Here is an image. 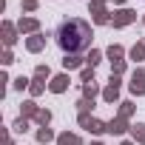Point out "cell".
Masks as SVG:
<instances>
[{"instance_id":"obj_27","label":"cell","mask_w":145,"mask_h":145,"mask_svg":"<svg viewBox=\"0 0 145 145\" xmlns=\"http://www.w3.org/2000/svg\"><path fill=\"white\" fill-rule=\"evenodd\" d=\"M111 74H114V77H122V74H125V60L111 63Z\"/></svg>"},{"instance_id":"obj_35","label":"cell","mask_w":145,"mask_h":145,"mask_svg":"<svg viewBox=\"0 0 145 145\" xmlns=\"http://www.w3.org/2000/svg\"><path fill=\"white\" fill-rule=\"evenodd\" d=\"M91 145H103V142H91Z\"/></svg>"},{"instance_id":"obj_37","label":"cell","mask_w":145,"mask_h":145,"mask_svg":"<svg viewBox=\"0 0 145 145\" xmlns=\"http://www.w3.org/2000/svg\"><path fill=\"white\" fill-rule=\"evenodd\" d=\"M103 3H105V0H103Z\"/></svg>"},{"instance_id":"obj_29","label":"cell","mask_w":145,"mask_h":145,"mask_svg":"<svg viewBox=\"0 0 145 145\" xmlns=\"http://www.w3.org/2000/svg\"><path fill=\"white\" fill-rule=\"evenodd\" d=\"M37 6H40V0H23V3H20L23 12H37Z\"/></svg>"},{"instance_id":"obj_22","label":"cell","mask_w":145,"mask_h":145,"mask_svg":"<svg viewBox=\"0 0 145 145\" xmlns=\"http://www.w3.org/2000/svg\"><path fill=\"white\" fill-rule=\"evenodd\" d=\"M91 108H94V100H88V97H80V100H77V111H80V114H88Z\"/></svg>"},{"instance_id":"obj_28","label":"cell","mask_w":145,"mask_h":145,"mask_svg":"<svg viewBox=\"0 0 145 145\" xmlns=\"http://www.w3.org/2000/svg\"><path fill=\"white\" fill-rule=\"evenodd\" d=\"M91 80H94V68H91V65H86V68L80 71V83H91Z\"/></svg>"},{"instance_id":"obj_3","label":"cell","mask_w":145,"mask_h":145,"mask_svg":"<svg viewBox=\"0 0 145 145\" xmlns=\"http://www.w3.org/2000/svg\"><path fill=\"white\" fill-rule=\"evenodd\" d=\"M88 12H91V20H94L97 26H108V23H111V12L105 9L103 0H91V3H88Z\"/></svg>"},{"instance_id":"obj_26","label":"cell","mask_w":145,"mask_h":145,"mask_svg":"<svg viewBox=\"0 0 145 145\" xmlns=\"http://www.w3.org/2000/svg\"><path fill=\"white\" fill-rule=\"evenodd\" d=\"M12 128H14V134H26V131H29V120H26V117H20V120H14V125H12Z\"/></svg>"},{"instance_id":"obj_32","label":"cell","mask_w":145,"mask_h":145,"mask_svg":"<svg viewBox=\"0 0 145 145\" xmlns=\"http://www.w3.org/2000/svg\"><path fill=\"white\" fill-rule=\"evenodd\" d=\"M3 145H14V139H12V137L6 134V137H3Z\"/></svg>"},{"instance_id":"obj_18","label":"cell","mask_w":145,"mask_h":145,"mask_svg":"<svg viewBox=\"0 0 145 145\" xmlns=\"http://www.w3.org/2000/svg\"><path fill=\"white\" fill-rule=\"evenodd\" d=\"M46 91V80H37V77H31V86H29V94L31 97H40Z\"/></svg>"},{"instance_id":"obj_25","label":"cell","mask_w":145,"mask_h":145,"mask_svg":"<svg viewBox=\"0 0 145 145\" xmlns=\"http://www.w3.org/2000/svg\"><path fill=\"white\" fill-rule=\"evenodd\" d=\"M34 77H37V80H48V77H51V68H48V65H43V63H40V65H37V68H34Z\"/></svg>"},{"instance_id":"obj_10","label":"cell","mask_w":145,"mask_h":145,"mask_svg":"<svg viewBox=\"0 0 145 145\" xmlns=\"http://www.w3.org/2000/svg\"><path fill=\"white\" fill-rule=\"evenodd\" d=\"M68 74H57V77H51V83H48V91L51 94H63L65 88H68Z\"/></svg>"},{"instance_id":"obj_21","label":"cell","mask_w":145,"mask_h":145,"mask_svg":"<svg viewBox=\"0 0 145 145\" xmlns=\"http://www.w3.org/2000/svg\"><path fill=\"white\" fill-rule=\"evenodd\" d=\"M100 60H103V51H97V48H91V51H88V57H86V65H91V68H97V65H100Z\"/></svg>"},{"instance_id":"obj_11","label":"cell","mask_w":145,"mask_h":145,"mask_svg":"<svg viewBox=\"0 0 145 145\" xmlns=\"http://www.w3.org/2000/svg\"><path fill=\"white\" fill-rule=\"evenodd\" d=\"M125 128H131V125H128V120H125V117H120V114L108 122V134H122Z\"/></svg>"},{"instance_id":"obj_34","label":"cell","mask_w":145,"mask_h":145,"mask_svg":"<svg viewBox=\"0 0 145 145\" xmlns=\"http://www.w3.org/2000/svg\"><path fill=\"white\" fill-rule=\"evenodd\" d=\"M122 145H134V142H131V139H125V142H122Z\"/></svg>"},{"instance_id":"obj_1","label":"cell","mask_w":145,"mask_h":145,"mask_svg":"<svg viewBox=\"0 0 145 145\" xmlns=\"http://www.w3.org/2000/svg\"><path fill=\"white\" fill-rule=\"evenodd\" d=\"M54 37H57V46L65 54H80V51L91 48V26L86 20H80V17L63 20Z\"/></svg>"},{"instance_id":"obj_13","label":"cell","mask_w":145,"mask_h":145,"mask_svg":"<svg viewBox=\"0 0 145 145\" xmlns=\"http://www.w3.org/2000/svg\"><path fill=\"white\" fill-rule=\"evenodd\" d=\"M40 108H37V103L34 100H26L23 105H20V117H26V120H34V114H37Z\"/></svg>"},{"instance_id":"obj_30","label":"cell","mask_w":145,"mask_h":145,"mask_svg":"<svg viewBox=\"0 0 145 145\" xmlns=\"http://www.w3.org/2000/svg\"><path fill=\"white\" fill-rule=\"evenodd\" d=\"M12 86H14L17 91H23V88H29V86H31V80H29V77H17V80H14Z\"/></svg>"},{"instance_id":"obj_24","label":"cell","mask_w":145,"mask_h":145,"mask_svg":"<svg viewBox=\"0 0 145 145\" xmlns=\"http://www.w3.org/2000/svg\"><path fill=\"white\" fill-rule=\"evenodd\" d=\"M51 139H57V137H54V131H51V128H48V125H46V128H40V131H37V142H51Z\"/></svg>"},{"instance_id":"obj_33","label":"cell","mask_w":145,"mask_h":145,"mask_svg":"<svg viewBox=\"0 0 145 145\" xmlns=\"http://www.w3.org/2000/svg\"><path fill=\"white\" fill-rule=\"evenodd\" d=\"M114 3H117V6H122V9H125V0H114Z\"/></svg>"},{"instance_id":"obj_5","label":"cell","mask_w":145,"mask_h":145,"mask_svg":"<svg viewBox=\"0 0 145 145\" xmlns=\"http://www.w3.org/2000/svg\"><path fill=\"white\" fill-rule=\"evenodd\" d=\"M134 20H137V12H131V9H120V12L111 14V26H114V29H125V26H131Z\"/></svg>"},{"instance_id":"obj_19","label":"cell","mask_w":145,"mask_h":145,"mask_svg":"<svg viewBox=\"0 0 145 145\" xmlns=\"http://www.w3.org/2000/svg\"><path fill=\"white\" fill-rule=\"evenodd\" d=\"M34 122H37L40 128H46V125L51 122V111H48V108H40V111L34 114Z\"/></svg>"},{"instance_id":"obj_15","label":"cell","mask_w":145,"mask_h":145,"mask_svg":"<svg viewBox=\"0 0 145 145\" xmlns=\"http://www.w3.org/2000/svg\"><path fill=\"white\" fill-rule=\"evenodd\" d=\"M57 145H83V139H80L77 134H68V131H63V134L57 137Z\"/></svg>"},{"instance_id":"obj_16","label":"cell","mask_w":145,"mask_h":145,"mask_svg":"<svg viewBox=\"0 0 145 145\" xmlns=\"http://www.w3.org/2000/svg\"><path fill=\"white\" fill-rule=\"evenodd\" d=\"M105 54H108V60H111V63H117V60H122V57H125V48H122L120 43H111Z\"/></svg>"},{"instance_id":"obj_4","label":"cell","mask_w":145,"mask_h":145,"mask_svg":"<svg viewBox=\"0 0 145 145\" xmlns=\"http://www.w3.org/2000/svg\"><path fill=\"white\" fill-rule=\"evenodd\" d=\"M128 91L134 94V97H142L145 94V68L139 65L134 74H131V83H128Z\"/></svg>"},{"instance_id":"obj_31","label":"cell","mask_w":145,"mask_h":145,"mask_svg":"<svg viewBox=\"0 0 145 145\" xmlns=\"http://www.w3.org/2000/svg\"><path fill=\"white\" fill-rule=\"evenodd\" d=\"M14 63V54H12V48H6L3 51V65H12Z\"/></svg>"},{"instance_id":"obj_20","label":"cell","mask_w":145,"mask_h":145,"mask_svg":"<svg viewBox=\"0 0 145 145\" xmlns=\"http://www.w3.org/2000/svg\"><path fill=\"white\" fill-rule=\"evenodd\" d=\"M131 137L139 142V145H145V125L142 122H137V125H131Z\"/></svg>"},{"instance_id":"obj_2","label":"cell","mask_w":145,"mask_h":145,"mask_svg":"<svg viewBox=\"0 0 145 145\" xmlns=\"http://www.w3.org/2000/svg\"><path fill=\"white\" fill-rule=\"evenodd\" d=\"M77 122H80V128H86L91 134H108V122H103L91 114H77Z\"/></svg>"},{"instance_id":"obj_9","label":"cell","mask_w":145,"mask_h":145,"mask_svg":"<svg viewBox=\"0 0 145 145\" xmlns=\"http://www.w3.org/2000/svg\"><path fill=\"white\" fill-rule=\"evenodd\" d=\"M26 48H29L31 54H37V51H43V48H46V34H43V31H37V34H31V37H26Z\"/></svg>"},{"instance_id":"obj_14","label":"cell","mask_w":145,"mask_h":145,"mask_svg":"<svg viewBox=\"0 0 145 145\" xmlns=\"http://www.w3.org/2000/svg\"><path fill=\"white\" fill-rule=\"evenodd\" d=\"M128 54H131V60H134V63H142V60H145V40H137V43H134V48H131Z\"/></svg>"},{"instance_id":"obj_36","label":"cell","mask_w":145,"mask_h":145,"mask_svg":"<svg viewBox=\"0 0 145 145\" xmlns=\"http://www.w3.org/2000/svg\"><path fill=\"white\" fill-rule=\"evenodd\" d=\"M142 23H145V17H142Z\"/></svg>"},{"instance_id":"obj_17","label":"cell","mask_w":145,"mask_h":145,"mask_svg":"<svg viewBox=\"0 0 145 145\" xmlns=\"http://www.w3.org/2000/svg\"><path fill=\"white\" fill-rule=\"evenodd\" d=\"M97 94H103V91H100V86H97V80H91V83H83V97L94 100Z\"/></svg>"},{"instance_id":"obj_23","label":"cell","mask_w":145,"mask_h":145,"mask_svg":"<svg viewBox=\"0 0 145 145\" xmlns=\"http://www.w3.org/2000/svg\"><path fill=\"white\" fill-rule=\"evenodd\" d=\"M134 103L131 100H125V103H120V117H125V120H131V114H134Z\"/></svg>"},{"instance_id":"obj_8","label":"cell","mask_w":145,"mask_h":145,"mask_svg":"<svg viewBox=\"0 0 145 145\" xmlns=\"http://www.w3.org/2000/svg\"><path fill=\"white\" fill-rule=\"evenodd\" d=\"M17 29H20V34H37L40 31V20L37 17H20Z\"/></svg>"},{"instance_id":"obj_12","label":"cell","mask_w":145,"mask_h":145,"mask_svg":"<svg viewBox=\"0 0 145 145\" xmlns=\"http://www.w3.org/2000/svg\"><path fill=\"white\" fill-rule=\"evenodd\" d=\"M83 63H86V57H80V54H65V57H63V68H65V71L80 68Z\"/></svg>"},{"instance_id":"obj_6","label":"cell","mask_w":145,"mask_h":145,"mask_svg":"<svg viewBox=\"0 0 145 145\" xmlns=\"http://www.w3.org/2000/svg\"><path fill=\"white\" fill-rule=\"evenodd\" d=\"M17 26L14 23H9V20H3V26H0V34H3V43H6V48H12L14 43H17Z\"/></svg>"},{"instance_id":"obj_7","label":"cell","mask_w":145,"mask_h":145,"mask_svg":"<svg viewBox=\"0 0 145 145\" xmlns=\"http://www.w3.org/2000/svg\"><path fill=\"white\" fill-rule=\"evenodd\" d=\"M103 100H105V103H117V100H120V77L111 74V83L103 88Z\"/></svg>"}]
</instances>
